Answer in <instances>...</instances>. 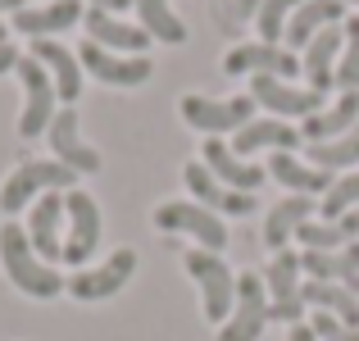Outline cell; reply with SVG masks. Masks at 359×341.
<instances>
[{"instance_id":"cell-34","label":"cell","mask_w":359,"mask_h":341,"mask_svg":"<svg viewBox=\"0 0 359 341\" xmlns=\"http://www.w3.org/2000/svg\"><path fill=\"white\" fill-rule=\"evenodd\" d=\"M351 210H359V173H341L332 182V192L318 201V219H341V214H351Z\"/></svg>"},{"instance_id":"cell-6","label":"cell","mask_w":359,"mask_h":341,"mask_svg":"<svg viewBox=\"0 0 359 341\" xmlns=\"http://www.w3.org/2000/svg\"><path fill=\"white\" fill-rule=\"evenodd\" d=\"M264 291H269V319L278 323H305V269L296 250H278L264 269Z\"/></svg>"},{"instance_id":"cell-27","label":"cell","mask_w":359,"mask_h":341,"mask_svg":"<svg viewBox=\"0 0 359 341\" xmlns=\"http://www.w3.org/2000/svg\"><path fill=\"white\" fill-rule=\"evenodd\" d=\"M355 123H359V91H341V96H337V105H327V109H318L314 119H305L300 137H305L309 146H318V141L346 137Z\"/></svg>"},{"instance_id":"cell-23","label":"cell","mask_w":359,"mask_h":341,"mask_svg":"<svg viewBox=\"0 0 359 341\" xmlns=\"http://www.w3.org/2000/svg\"><path fill=\"white\" fill-rule=\"evenodd\" d=\"M300 269L309 282H341L359 296V241L341 250H300Z\"/></svg>"},{"instance_id":"cell-7","label":"cell","mask_w":359,"mask_h":341,"mask_svg":"<svg viewBox=\"0 0 359 341\" xmlns=\"http://www.w3.org/2000/svg\"><path fill=\"white\" fill-rule=\"evenodd\" d=\"M100 246V205L91 192H64V264L87 269Z\"/></svg>"},{"instance_id":"cell-9","label":"cell","mask_w":359,"mask_h":341,"mask_svg":"<svg viewBox=\"0 0 359 341\" xmlns=\"http://www.w3.org/2000/svg\"><path fill=\"white\" fill-rule=\"evenodd\" d=\"M132 273H137V250L118 246V250L109 255L105 264H87V269H78L69 282H64V291H69L73 300H87V305H96V300L118 296V291L132 282Z\"/></svg>"},{"instance_id":"cell-16","label":"cell","mask_w":359,"mask_h":341,"mask_svg":"<svg viewBox=\"0 0 359 341\" xmlns=\"http://www.w3.org/2000/svg\"><path fill=\"white\" fill-rule=\"evenodd\" d=\"M27 241L46 264H64V192H46L27 210Z\"/></svg>"},{"instance_id":"cell-29","label":"cell","mask_w":359,"mask_h":341,"mask_svg":"<svg viewBox=\"0 0 359 341\" xmlns=\"http://www.w3.org/2000/svg\"><path fill=\"white\" fill-rule=\"evenodd\" d=\"M305 305L359 328V296L351 287H341V282H305Z\"/></svg>"},{"instance_id":"cell-35","label":"cell","mask_w":359,"mask_h":341,"mask_svg":"<svg viewBox=\"0 0 359 341\" xmlns=\"http://www.w3.org/2000/svg\"><path fill=\"white\" fill-rule=\"evenodd\" d=\"M309 328L318 333V341H359V328L341 323V319H332V314H318V309H314V319H309Z\"/></svg>"},{"instance_id":"cell-13","label":"cell","mask_w":359,"mask_h":341,"mask_svg":"<svg viewBox=\"0 0 359 341\" xmlns=\"http://www.w3.org/2000/svg\"><path fill=\"white\" fill-rule=\"evenodd\" d=\"M46 141H50L55 159H60L64 168H73L78 178H82V173H100V150L82 141V123H78V109H73V105H64V109L50 119Z\"/></svg>"},{"instance_id":"cell-19","label":"cell","mask_w":359,"mask_h":341,"mask_svg":"<svg viewBox=\"0 0 359 341\" xmlns=\"http://www.w3.org/2000/svg\"><path fill=\"white\" fill-rule=\"evenodd\" d=\"M341 23L337 27H323V32L314 36V41L305 46V55H300V73H305V87L318 91V96H327V91L337 87V60H341Z\"/></svg>"},{"instance_id":"cell-40","label":"cell","mask_w":359,"mask_h":341,"mask_svg":"<svg viewBox=\"0 0 359 341\" xmlns=\"http://www.w3.org/2000/svg\"><path fill=\"white\" fill-rule=\"evenodd\" d=\"M259 5H264V0H237L241 14H259Z\"/></svg>"},{"instance_id":"cell-39","label":"cell","mask_w":359,"mask_h":341,"mask_svg":"<svg viewBox=\"0 0 359 341\" xmlns=\"http://www.w3.org/2000/svg\"><path fill=\"white\" fill-rule=\"evenodd\" d=\"M32 0H0V14H18V9H27Z\"/></svg>"},{"instance_id":"cell-36","label":"cell","mask_w":359,"mask_h":341,"mask_svg":"<svg viewBox=\"0 0 359 341\" xmlns=\"http://www.w3.org/2000/svg\"><path fill=\"white\" fill-rule=\"evenodd\" d=\"M87 9H105V14H123V9H132L137 0H82Z\"/></svg>"},{"instance_id":"cell-30","label":"cell","mask_w":359,"mask_h":341,"mask_svg":"<svg viewBox=\"0 0 359 341\" xmlns=\"http://www.w3.org/2000/svg\"><path fill=\"white\" fill-rule=\"evenodd\" d=\"M137 23L150 32V41H164V46L187 41V23L173 14V0H137Z\"/></svg>"},{"instance_id":"cell-4","label":"cell","mask_w":359,"mask_h":341,"mask_svg":"<svg viewBox=\"0 0 359 341\" xmlns=\"http://www.w3.org/2000/svg\"><path fill=\"white\" fill-rule=\"evenodd\" d=\"M155 227L168 232V236H191L201 250H214V255L228 250V223H223L214 210L196 205V201H164V205H155Z\"/></svg>"},{"instance_id":"cell-24","label":"cell","mask_w":359,"mask_h":341,"mask_svg":"<svg viewBox=\"0 0 359 341\" xmlns=\"http://www.w3.org/2000/svg\"><path fill=\"white\" fill-rule=\"evenodd\" d=\"M300 132L291 128L287 119H250L241 132H232V150H237L241 159H250V155H259V150H296L300 146Z\"/></svg>"},{"instance_id":"cell-20","label":"cell","mask_w":359,"mask_h":341,"mask_svg":"<svg viewBox=\"0 0 359 341\" xmlns=\"http://www.w3.org/2000/svg\"><path fill=\"white\" fill-rule=\"evenodd\" d=\"M82 27H87V41L118 51V55H146V46H150V32L141 23H123L118 14H105V9H87Z\"/></svg>"},{"instance_id":"cell-21","label":"cell","mask_w":359,"mask_h":341,"mask_svg":"<svg viewBox=\"0 0 359 341\" xmlns=\"http://www.w3.org/2000/svg\"><path fill=\"white\" fill-rule=\"evenodd\" d=\"M82 14H87L82 0H50V5H27V9H18V14H9V27H18L23 36L41 41V36H55V32H64V27L82 23Z\"/></svg>"},{"instance_id":"cell-11","label":"cell","mask_w":359,"mask_h":341,"mask_svg":"<svg viewBox=\"0 0 359 341\" xmlns=\"http://www.w3.org/2000/svg\"><path fill=\"white\" fill-rule=\"evenodd\" d=\"M223 73L228 78H296L300 60L287 46H269V41H241L223 55Z\"/></svg>"},{"instance_id":"cell-37","label":"cell","mask_w":359,"mask_h":341,"mask_svg":"<svg viewBox=\"0 0 359 341\" xmlns=\"http://www.w3.org/2000/svg\"><path fill=\"white\" fill-rule=\"evenodd\" d=\"M14 64H18V51H14L9 41H0V73H9Z\"/></svg>"},{"instance_id":"cell-38","label":"cell","mask_w":359,"mask_h":341,"mask_svg":"<svg viewBox=\"0 0 359 341\" xmlns=\"http://www.w3.org/2000/svg\"><path fill=\"white\" fill-rule=\"evenodd\" d=\"M287 341H318V333L309 323H291V337Z\"/></svg>"},{"instance_id":"cell-5","label":"cell","mask_w":359,"mask_h":341,"mask_svg":"<svg viewBox=\"0 0 359 341\" xmlns=\"http://www.w3.org/2000/svg\"><path fill=\"white\" fill-rule=\"evenodd\" d=\"M14 73H18V82H23V114H18V137H23V141L46 137L50 119L60 114V91H55L50 73L41 69V60H32V55H18Z\"/></svg>"},{"instance_id":"cell-15","label":"cell","mask_w":359,"mask_h":341,"mask_svg":"<svg viewBox=\"0 0 359 341\" xmlns=\"http://www.w3.org/2000/svg\"><path fill=\"white\" fill-rule=\"evenodd\" d=\"M201 164L210 168V173L219 178L223 187H232V192H245V196H255L264 182H269V168H259V164H250V159H241L237 150H232L228 141H219V137H205Z\"/></svg>"},{"instance_id":"cell-14","label":"cell","mask_w":359,"mask_h":341,"mask_svg":"<svg viewBox=\"0 0 359 341\" xmlns=\"http://www.w3.org/2000/svg\"><path fill=\"white\" fill-rule=\"evenodd\" d=\"M250 96L259 109H269L273 119H314L323 109V96L309 87H296L287 78H250Z\"/></svg>"},{"instance_id":"cell-31","label":"cell","mask_w":359,"mask_h":341,"mask_svg":"<svg viewBox=\"0 0 359 341\" xmlns=\"http://www.w3.org/2000/svg\"><path fill=\"white\" fill-rule=\"evenodd\" d=\"M309 164L323 168V173L355 168V164H359V123L346 132V137H332V141H318V146H309Z\"/></svg>"},{"instance_id":"cell-12","label":"cell","mask_w":359,"mask_h":341,"mask_svg":"<svg viewBox=\"0 0 359 341\" xmlns=\"http://www.w3.org/2000/svg\"><path fill=\"white\" fill-rule=\"evenodd\" d=\"M78 64H82V73H91V78L105 82V87H141V82H150V73H155V60H150V55H118V51H105V46H96V41H82Z\"/></svg>"},{"instance_id":"cell-10","label":"cell","mask_w":359,"mask_h":341,"mask_svg":"<svg viewBox=\"0 0 359 341\" xmlns=\"http://www.w3.org/2000/svg\"><path fill=\"white\" fill-rule=\"evenodd\" d=\"M269 328V291H264V273H241L237 278V305H232L228 323L219 328L214 341H259Z\"/></svg>"},{"instance_id":"cell-2","label":"cell","mask_w":359,"mask_h":341,"mask_svg":"<svg viewBox=\"0 0 359 341\" xmlns=\"http://www.w3.org/2000/svg\"><path fill=\"white\" fill-rule=\"evenodd\" d=\"M73 187H78V173L64 168L60 159H23V164L9 168V178L0 182V214L14 219L18 210L41 201L46 192H73Z\"/></svg>"},{"instance_id":"cell-18","label":"cell","mask_w":359,"mask_h":341,"mask_svg":"<svg viewBox=\"0 0 359 341\" xmlns=\"http://www.w3.org/2000/svg\"><path fill=\"white\" fill-rule=\"evenodd\" d=\"M264 168H269L273 182H282L287 196H314V201H323V196L332 192V182H337V173H323V168L305 164L296 150H273Z\"/></svg>"},{"instance_id":"cell-22","label":"cell","mask_w":359,"mask_h":341,"mask_svg":"<svg viewBox=\"0 0 359 341\" xmlns=\"http://www.w3.org/2000/svg\"><path fill=\"white\" fill-rule=\"evenodd\" d=\"M32 60H41V69L50 73L55 91H60L64 105H73V100L82 96V64H78V51H69V46H60L55 36H41V41H32Z\"/></svg>"},{"instance_id":"cell-25","label":"cell","mask_w":359,"mask_h":341,"mask_svg":"<svg viewBox=\"0 0 359 341\" xmlns=\"http://www.w3.org/2000/svg\"><path fill=\"white\" fill-rule=\"evenodd\" d=\"M314 210H318L314 196H282V201L269 210V219H264V246H269L273 255L287 250V241H296L300 223L314 219Z\"/></svg>"},{"instance_id":"cell-33","label":"cell","mask_w":359,"mask_h":341,"mask_svg":"<svg viewBox=\"0 0 359 341\" xmlns=\"http://www.w3.org/2000/svg\"><path fill=\"white\" fill-rule=\"evenodd\" d=\"M341 60H337V91H359V14L341 23Z\"/></svg>"},{"instance_id":"cell-17","label":"cell","mask_w":359,"mask_h":341,"mask_svg":"<svg viewBox=\"0 0 359 341\" xmlns=\"http://www.w3.org/2000/svg\"><path fill=\"white\" fill-rule=\"evenodd\" d=\"M182 182H187V192H191V201H196V205H205V210H214L219 219H223V214H232V219H245V214L255 210V196L223 187L219 178H214L210 168L201 164V159H191V164L182 168Z\"/></svg>"},{"instance_id":"cell-41","label":"cell","mask_w":359,"mask_h":341,"mask_svg":"<svg viewBox=\"0 0 359 341\" xmlns=\"http://www.w3.org/2000/svg\"><path fill=\"white\" fill-rule=\"evenodd\" d=\"M341 5H359V0H341Z\"/></svg>"},{"instance_id":"cell-28","label":"cell","mask_w":359,"mask_h":341,"mask_svg":"<svg viewBox=\"0 0 359 341\" xmlns=\"http://www.w3.org/2000/svg\"><path fill=\"white\" fill-rule=\"evenodd\" d=\"M296 241L305 246V250H341V246L359 241V210L341 214V219H332V223H327V219H309V223H300Z\"/></svg>"},{"instance_id":"cell-3","label":"cell","mask_w":359,"mask_h":341,"mask_svg":"<svg viewBox=\"0 0 359 341\" xmlns=\"http://www.w3.org/2000/svg\"><path fill=\"white\" fill-rule=\"evenodd\" d=\"M182 264H187V273H191V282L201 287V314L210 319V323H228V314H232V305H237V273L228 269V260L223 255H214V250H187L182 255Z\"/></svg>"},{"instance_id":"cell-8","label":"cell","mask_w":359,"mask_h":341,"mask_svg":"<svg viewBox=\"0 0 359 341\" xmlns=\"http://www.w3.org/2000/svg\"><path fill=\"white\" fill-rule=\"evenodd\" d=\"M187 128L205 132V137H219V132H241L245 123L255 119V96H228V100H214V96H182L177 105Z\"/></svg>"},{"instance_id":"cell-1","label":"cell","mask_w":359,"mask_h":341,"mask_svg":"<svg viewBox=\"0 0 359 341\" xmlns=\"http://www.w3.org/2000/svg\"><path fill=\"white\" fill-rule=\"evenodd\" d=\"M0 269H5V278L32 300H55L64 291V282H69L55 264H46L41 255L32 250L27 227L14 223V219L0 223Z\"/></svg>"},{"instance_id":"cell-26","label":"cell","mask_w":359,"mask_h":341,"mask_svg":"<svg viewBox=\"0 0 359 341\" xmlns=\"http://www.w3.org/2000/svg\"><path fill=\"white\" fill-rule=\"evenodd\" d=\"M337 23H346V5H341V0H305V5L291 14L282 41H287V51H291V46H300V51H305V46L314 41L323 27H337Z\"/></svg>"},{"instance_id":"cell-32","label":"cell","mask_w":359,"mask_h":341,"mask_svg":"<svg viewBox=\"0 0 359 341\" xmlns=\"http://www.w3.org/2000/svg\"><path fill=\"white\" fill-rule=\"evenodd\" d=\"M305 5V0H264L259 14H255V27H259V41L269 46H282V32H287L291 14Z\"/></svg>"}]
</instances>
